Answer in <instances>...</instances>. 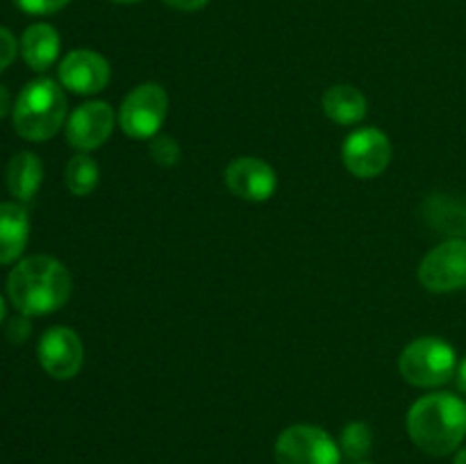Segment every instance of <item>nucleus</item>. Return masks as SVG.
<instances>
[{
	"instance_id": "nucleus-1",
	"label": "nucleus",
	"mask_w": 466,
	"mask_h": 464,
	"mask_svg": "<svg viewBox=\"0 0 466 464\" xmlns=\"http://www.w3.org/2000/svg\"><path fill=\"white\" fill-rule=\"evenodd\" d=\"M408 435L426 455L455 453L466 437V400L451 391L421 396L408 409Z\"/></svg>"
},
{
	"instance_id": "nucleus-2",
	"label": "nucleus",
	"mask_w": 466,
	"mask_h": 464,
	"mask_svg": "<svg viewBox=\"0 0 466 464\" xmlns=\"http://www.w3.org/2000/svg\"><path fill=\"white\" fill-rule=\"evenodd\" d=\"M73 280L68 268L50 255H30L12 268L7 294L14 308L25 317H46L66 305Z\"/></svg>"
},
{
	"instance_id": "nucleus-3",
	"label": "nucleus",
	"mask_w": 466,
	"mask_h": 464,
	"mask_svg": "<svg viewBox=\"0 0 466 464\" xmlns=\"http://www.w3.org/2000/svg\"><path fill=\"white\" fill-rule=\"evenodd\" d=\"M66 114L64 89L50 77L27 82L12 109L14 127L27 141L53 139L66 126Z\"/></svg>"
},
{
	"instance_id": "nucleus-4",
	"label": "nucleus",
	"mask_w": 466,
	"mask_h": 464,
	"mask_svg": "<svg viewBox=\"0 0 466 464\" xmlns=\"http://www.w3.org/2000/svg\"><path fill=\"white\" fill-rule=\"evenodd\" d=\"M399 371L408 385L419 389H437L455 378L458 353L441 337H419L400 353Z\"/></svg>"
},
{
	"instance_id": "nucleus-5",
	"label": "nucleus",
	"mask_w": 466,
	"mask_h": 464,
	"mask_svg": "<svg viewBox=\"0 0 466 464\" xmlns=\"http://www.w3.org/2000/svg\"><path fill=\"white\" fill-rule=\"evenodd\" d=\"M168 112V94L157 82L137 85L123 98L116 123L130 139H153L159 135Z\"/></svg>"
},
{
	"instance_id": "nucleus-6",
	"label": "nucleus",
	"mask_w": 466,
	"mask_h": 464,
	"mask_svg": "<svg viewBox=\"0 0 466 464\" xmlns=\"http://www.w3.org/2000/svg\"><path fill=\"white\" fill-rule=\"evenodd\" d=\"M278 464H341V449L323 428L296 423L276 439Z\"/></svg>"
},
{
	"instance_id": "nucleus-7",
	"label": "nucleus",
	"mask_w": 466,
	"mask_h": 464,
	"mask_svg": "<svg viewBox=\"0 0 466 464\" xmlns=\"http://www.w3.org/2000/svg\"><path fill=\"white\" fill-rule=\"evenodd\" d=\"M417 276L423 289L432 294L466 289V239H446L428 250Z\"/></svg>"
},
{
	"instance_id": "nucleus-8",
	"label": "nucleus",
	"mask_w": 466,
	"mask_h": 464,
	"mask_svg": "<svg viewBox=\"0 0 466 464\" xmlns=\"http://www.w3.org/2000/svg\"><path fill=\"white\" fill-rule=\"evenodd\" d=\"M391 141L378 127H360L346 136L341 146V159L350 176L371 180L387 171L391 162Z\"/></svg>"
},
{
	"instance_id": "nucleus-9",
	"label": "nucleus",
	"mask_w": 466,
	"mask_h": 464,
	"mask_svg": "<svg viewBox=\"0 0 466 464\" xmlns=\"http://www.w3.org/2000/svg\"><path fill=\"white\" fill-rule=\"evenodd\" d=\"M41 368L55 380H71L85 364V346L80 335L66 326H55L41 335L36 344Z\"/></svg>"
},
{
	"instance_id": "nucleus-10",
	"label": "nucleus",
	"mask_w": 466,
	"mask_h": 464,
	"mask_svg": "<svg viewBox=\"0 0 466 464\" xmlns=\"http://www.w3.org/2000/svg\"><path fill=\"white\" fill-rule=\"evenodd\" d=\"M116 112L105 100L77 105L66 118V141L77 153H91L112 136Z\"/></svg>"
},
{
	"instance_id": "nucleus-11",
	"label": "nucleus",
	"mask_w": 466,
	"mask_h": 464,
	"mask_svg": "<svg viewBox=\"0 0 466 464\" xmlns=\"http://www.w3.org/2000/svg\"><path fill=\"white\" fill-rule=\"evenodd\" d=\"M59 85L77 96L100 94L109 82V62L96 50H71L59 62Z\"/></svg>"
},
{
	"instance_id": "nucleus-12",
	"label": "nucleus",
	"mask_w": 466,
	"mask_h": 464,
	"mask_svg": "<svg viewBox=\"0 0 466 464\" xmlns=\"http://www.w3.org/2000/svg\"><path fill=\"white\" fill-rule=\"evenodd\" d=\"M226 185L237 198L248 200V203H264L271 198L278 189L276 168L259 157L232 159L226 166Z\"/></svg>"
},
{
	"instance_id": "nucleus-13",
	"label": "nucleus",
	"mask_w": 466,
	"mask_h": 464,
	"mask_svg": "<svg viewBox=\"0 0 466 464\" xmlns=\"http://www.w3.org/2000/svg\"><path fill=\"white\" fill-rule=\"evenodd\" d=\"M30 237V218L23 205L0 203V264L21 257Z\"/></svg>"
},
{
	"instance_id": "nucleus-14",
	"label": "nucleus",
	"mask_w": 466,
	"mask_h": 464,
	"mask_svg": "<svg viewBox=\"0 0 466 464\" xmlns=\"http://www.w3.org/2000/svg\"><path fill=\"white\" fill-rule=\"evenodd\" d=\"M321 107L326 116L337 126H355L364 121L369 112L367 96L353 85H332L323 94Z\"/></svg>"
},
{
	"instance_id": "nucleus-15",
	"label": "nucleus",
	"mask_w": 466,
	"mask_h": 464,
	"mask_svg": "<svg viewBox=\"0 0 466 464\" xmlns=\"http://www.w3.org/2000/svg\"><path fill=\"white\" fill-rule=\"evenodd\" d=\"M59 35L48 23H35L21 36V55L32 71H46L59 57Z\"/></svg>"
},
{
	"instance_id": "nucleus-16",
	"label": "nucleus",
	"mask_w": 466,
	"mask_h": 464,
	"mask_svg": "<svg viewBox=\"0 0 466 464\" xmlns=\"http://www.w3.org/2000/svg\"><path fill=\"white\" fill-rule=\"evenodd\" d=\"M423 217L449 239H466V203L446 194H435L423 203Z\"/></svg>"
},
{
	"instance_id": "nucleus-17",
	"label": "nucleus",
	"mask_w": 466,
	"mask_h": 464,
	"mask_svg": "<svg viewBox=\"0 0 466 464\" xmlns=\"http://www.w3.org/2000/svg\"><path fill=\"white\" fill-rule=\"evenodd\" d=\"M44 182V164L30 150H21L7 164V189L18 203H30Z\"/></svg>"
},
{
	"instance_id": "nucleus-18",
	"label": "nucleus",
	"mask_w": 466,
	"mask_h": 464,
	"mask_svg": "<svg viewBox=\"0 0 466 464\" xmlns=\"http://www.w3.org/2000/svg\"><path fill=\"white\" fill-rule=\"evenodd\" d=\"M100 168L96 159H91L86 153H77L76 157L68 159L66 171H64V182L66 189L77 198H85L98 187Z\"/></svg>"
},
{
	"instance_id": "nucleus-19",
	"label": "nucleus",
	"mask_w": 466,
	"mask_h": 464,
	"mask_svg": "<svg viewBox=\"0 0 466 464\" xmlns=\"http://www.w3.org/2000/svg\"><path fill=\"white\" fill-rule=\"evenodd\" d=\"M339 449L353 462H362L373 449V430L369 423L364 421H350L349 426H344L339 435Z\"/></svg>"
},
{
	"instance_id": "nucleus-20",
	"label": "nucleus",
	"mask_w": 466,
	"mask_h": 464,
	"mask_svg": "<svg viewBox=\"0 0 466 464\" xmlns=\"http://www.w3.org/2000/svg\"><path fill=\"white\" fill-rule=\"evenodd\" d=\"M148 153H150V159L162 168L176 166L182 157L180 146H177V141L173 139L171 135H155L153 139H150Z\"/></svg>"
},
{
	"instance_id": "nucleus-21",
	"label": "nucleus",
	"mask_w": 466,
	"mask_h": 464,
	"mask_svg": "<svg viewBox=\"0 0 466 464\" xmlns=\"http://www.w3.org/2000/svg\"><path fill=\"white\" fill-rule=\"evenodd\" d=\"M14 3L21 12L32 14V16H46V14H55L64 9L71 0H14Z\"/></svg>"
},
{
	"instance_id": "nucleus-22",
	"label": "nucleus",
	"mask_w": 466,
	"mask_h": 464,
	"mask_svg": "<svg viewBox=\"0 0 466 464\" xmlns=\"http://www.w3.org/2000/svg\"><path fill=\"white\" fill-rule=\"evenodd\" d=\"M30 332H32L30 317L21 314V317H14L12 321L7 323V330H5V335H7V339L12 341V344H23V341L30 337Z\"/></svg>"
},
{
	"instance_id": "nucleus-23",
	"label": "nucleus",
	"mask_w": 466,
	"mask_h": 464,
	"mask_svg": "<svg viewBox=\"0 0 466 464\" xmlns=\"http://www.w3.org/2000/svg\"><path fill=\"white\" fill-rule=\"evenodd\" d=\"M16 50L18 48H16V39H14V35L7 30V27L0 25V73L14 62Z\"/></svg>"
},
{
	"instance_id": "nucleus-24",
	"label": "nucleus",
	"mask_w": 466,
	"mask_h": 464,
	"mask_svg": "<svg viewBox=\"0 0 466 464\" xmlns=\"http://www.w3.org/2000/svg\"><path fill=\"white\" fill-rule=\"evenodd\" d=\"M162 3L177 9V12H198V9L208 7L209 0H162Z\"/></svg>"
},
{
	"instance_id": "nucleus-25",
	"label": "nucleus",
	"mask_w": 466,
	"mask_h": 464,
	"mask_svg": "<svg viewBox=\"0 0 466 464\" xmlns=\"http://www.w3.org/2000/svg\"><path fill=\"white\" fill-rule=\"evenodd\" d=\"M455 385L466 396V355L458 362V371H455Z\"/></svg>"
},
{
	"instance_id": "nucleus-26",
	"label": "nucleus",
	"mask_w": 466,
	"mask_h": 464,
	"mask_svg": "<svg viewBox=\"0 0 466 464\" xmlns=\"http://www.w3.org/2000/svg\"><path fill=\"white\" fill-rule=\"evenodd\" d=\"M12 109V98H9L7 86L0 85V118L7 116V112Z\"/></svg>"
},
{
	"instance_id": "nucleus-27",
	"label": "nucleus",
	"mask_w": 466,
	"mask_h": 464,
	"mask_svg": "<svg viewBox=\"0 0 466 464\" xmlns=\"http://www.w3.org/2000/svg\"><path fill=\"white\" fill-rule=\"evenodd\" d=\"M453 464H466V446H462V449L458 450V455H455Z\"/></svg>"
},
{
	"instance_id": "nucleus-28",
	"label": "nucleus",
	"mask_w": 466,
	"mask_h": 464,
	"mask_svg": "<svg viewBox=\"0 0 466 464\" xmlns=\"http://www.w3.org/2000/svg\"><path fill=\"white\" fill-rule=\"evenodd\" d=\"M3 318H5V300L3 296H0V323H3Z\"/></svg>"
},
{
	"instance_id": "nucleus-29",
	"label": "nucleus",
	"mask_w": 466,
	"mask_h": 464,
	"mask_svg": "<svg viewBox=\"0 0 466 464\" xmlns=\"http://www.w3.org/2000/svg\"><path fill=\"white\" fill-rule=\"evenodd\" d=\"M112 3H118V5H132V3H139V0H112Z\"/></svg>"
},
{
	"instance_id": "nucleus-30",
	"label": "nucleus",
	"mask_w": 466,
	"mask_h": 464,
	"mask_svg": "<svg viewBox=\"0 0 466 464\" xmlns=\"http://www.w3.org/2000/svg\"><path fill=\"white\" fill-rule=\"evenodd\" d=\"M355 464H371V462H364V459H362V462H355Z\"/></svg>"
}]
</instances>
